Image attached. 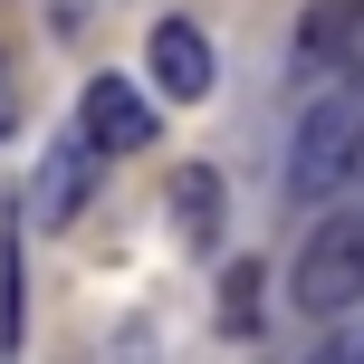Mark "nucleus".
<instances>
[{
    "label": "nucleus",
    "instance_id": "1",
    "mask_svg": "<svg viewBox=\"0 0 364 364\" xmlns=\"http://www.w3.org/2000/svg\"><path fill=\"white\" fill-rule=\"evenodd\" d=\"M355 173H364V87L307 106V125H297V144H288V192L297 201H336Z\"/></svg>",
    "mask_w": 364,
    "mask_h": 364
},
{
    "label": "nucleus",
    "instance_id": "2",
    "mask_svg": "<svg viewBox=\"0 0 364 364\" xmlns=\"http://www.w3.org/2000/svg\"><path fill=\"white\" fill-rule=\"evenodd\" d=\"M288 297H297V316L364 307V211H336L326 230H307V250H297V269H288Z\"/></svg>",
    "mask_w": 364,
    "mask_h": 364
},
{
    "label": "nucleus",
    "instance_id": "3",
    "mask_svg": "<svg viewBox=\"0 0 364 364\" xmlns=\"http://www.w3.org/2000/svg\"><path fill=\"white\" fill-rule=\"evenodd\" d=\"M77 134H87L96 154H144V144H154V106L134 96V77H87Z\"/></svg>",
    "mask_w": 364,
    "mask_h": 364
},
{
    "label": "nucleus",
    "instance_id": "4",
    "mask_svg": "<svg viewBox=\"0 0 364 364\" xmlns=\"http://www.w3.org/2000/svg\"><path fill=\"white\" fill-rule=\"evenodd\" d=\"M144 68H154V87H164L173 106H201V96L220 87V58H211V38H201L192 19H164V29H154Z\"/></svg>",
    "mask_w": 364,
    "mask_h": 364
},
{
    "label": "nucleus",
    "instance_id": "5",
    "mask_svg": "<svg viewBox=\"0 0 364 364\" xmlns=\"http://www.w3.org/2000/svg\"><path fill=\"white\" fill-rule=\"evenodd\" d=\"M355 29H364V0H316L307 29H297V58H307V68H346V58H355Z\"/></svg>",
    "mask_w": 364,
    "mask_h": 364
},
{
    "label": "nucleus",
    "instance_id": "6",
    "mask_svg": "<svg viewBox=\"0 0 364 364\" xmlns=\"http://www.w3.org/2000/svg\"><path fill=\"white\" fill-rule=\"evenodd\" d=\"M164 211H173V230H182V240H211V230H220V173L182 164V173H173V192H164Z\"/></svg>",
    "mask_w": 364,
    "mask_h": 364
},
{
    "label": "nucleus",
    "instance_id": "7",
    "mask_svg": "<svg viewBox=\"0 0 364 364\" xmlns=\"http://www.w3.org/2000/svg\"><path fill=\"white\" fill-rule=\"evenodd\" d=\"M259 326H269V269L230 259V278H220V336H259Z\"/></svg>",
    "mask_w": 364,
    "mask_h": 364
},
{
    "label": "nucleus",
    "instance_id": "8",
    "mask_svg": "<svg viewBox=\"0 0 364 364\" xmlns=\"http://www.w3.org/2000/svg\"><path fill=\"white\" fill-rule=\"evenodd\" d=\"M96 164H106V154H96V144H87V134H77V144H68V154H58V164H48V173H38V211H48V220H68V211H77V201H87V173H96Z\"/></svg>",
    "mask_w": 364,
    "mask_h": 364
},
{
    "label": "nucleus",
    "instance_id": "9",
    "mask_svg": "<svg viewBox=\"0 0 364 364\" xmlns=\"http://www.w3.org/2000/svg\"><path fill=\"white\" fill-rule=\"evenodd\" d=\"M307 364H364V326H336V336H326V346H316Z\"/></svg>",
    "mask_w": 364,
    "mask_h": 364
},
{
    "label": "nucleus",
    "instance_id": "10",
    "mask_svg": "<svg viewBox=\"0 0 364 364\" xmlns=\"http://www.w3.org/2000/svg\"><path fill=\"white\" fill-rule=\"evenodd\" d=\"M19 125V68H10V48H0V134Z\"/></svg>",
    "mask_w": 364,
    "mask_h": 364
}]
</instances>
